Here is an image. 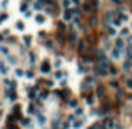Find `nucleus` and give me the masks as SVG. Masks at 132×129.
I'll return each instance as SVG.
<instances>
[{
  "instance_id": "1",
  "label": "nucleus",
  "mask_w": 132,
  "mask_h": 129,
  "mask_svg": "<svg viewBox=\"0 0 132 129\" xmlns=\"http://www.w3.org/2000/svg\"><path fill=\"white\" fill-rule=\"evenodd\" d=\"M72 17H74V12L70 10V8H67V10L64 12V15H62V19H64L65 22H70L72 20Z\"/></svg>"
},
{
  "instance_id": "2",
  "label": "nucleus",
  "mask_w": 132,
  "mask_h": 129,
  "mask_svg": "<svg viewBox=\"0 0 132 129\" xmlns=\"http://www.w3.org/2000/svg\"><path fill=\"white\" fill-rule=\"evenodd\" d=\"M35 22H37V24H40V25L45 24V15H42V13H37V15H35Z\"/></svg>"
},
{
  "instance_id": "3",
  "label": "nucleus",
  "mask_w": 132,
  "mask_h": 129,
  "mask_svg": "<svg viewBox=\"0 0 132 129\" xmlns=\"http://www.w3.org/2000/svg\"><path fill=\"white\" fill-rule=\"evenodd\" d=\"M0 74H2V76L8 74V67L5 65V62H0Z\"/></svg>"
},
{
  "instance_id": "4",
  "label": "nucleus",
  "mask_w": 132,
  "mask_h": 129,
  "mask_svg": "<svg viewBox=\"0 0 132 129\" xmlns=\"http://www.w3.org/2000/svg\"><path fill=\"white\" fill-rule=\"evenodd\" d=\"M112 59H116V61H119V59H120V50L117 47L112 50Z\"/></svg>"
},
{
  "instance_id": "5",
  "label": "nucleus",
  "mask_w": 132,
  "mask_h": 129,
  "mask_svg": "<svg viewBox=\"0 0 132 129\" xmlns=\"http://www.w3.org/2000/svg\"><path fill=\"white\" fill-rule=\"evenodd\" d=\"M22 126L27 127V129H30L32 127V121H30V119H22Z\"/></svg>"
},
{
  "instance_id": "6",
  "label": "nucleus",
  "mask_w": 132,
  "mask_h": 129,
  "mask_svg": "<svg viewBox=\"0 0 132 129\" xmlns=\"http://www.w3.org/2000/svg\"><path fill=\"white\" fill-rule=\"evenodd\" d=\"M105 20L107 22H114V12H105Z\"/></svg>"
},
{
  "instance_id": "7",
  "label": "nucleus",
  "mask_w": 132,
  "mask_h": 129,
  "mask_svg": "<svg viewBox=\"0 0 132 129\" xmlns=\"http://www.w3.org/2000/svg\"><path fill=\"white\" fill-rule=\"evenodd\" d=\"M37 122H39V126H45L47 119H45V116H39V117H37Z\"/></svg>"
},
{
  "instance_id": "8",
  "label": "nucleus",
  "mask_w": 132,
  "mask_h": 129,
  "mask_svg": "<svg viewBox=\"0 0 132 129\" xmlns=\"http://www.w3.org/2000/svg\"><path fill=\"white\" fill-rule=\"evenodd\" d=\"M116 47L122 50V49H124V40H122V39H117V40H116Z\"/></svg>"
},
{
  "instance_id": "9",
  "label": "nucleus",
  "mask_w": 132,
  "mask_h": 129,
  "mask_svg": "<svg viewBox=\"0 0 132 129\" xmlns=\"http://www.w3.org/2000/svg\"><path fill=\"white\" fill-rule=\"evenodd\" d=\"M7 62H8V64H17L15 55H7Z\"/></svg>"
},
{
  "instance_id": "10",
  "label": "nucleus",
  "mask_w": 132,
  "mask_h": 129,
  "mask_svg": "<svg viewBox=\"0 0 132 129\" xmlns=\"http://www.w3.org/2000/svg\"><path fill=\"white\" fill-rule=\"evenodd\" d=\"M82 126H84V121H80V119H77V121L74 122V127H75V129H80Z\"/></svg>"
},
{
  "instance_id": "11",
  "label": "nucleus",
  "mask_w": 132,
  "mask_h": 129,
  "mask_svg": "<svg viewBox=\"0 0 132 129\" xmlns=\"http://www.w3.org/2000/svg\"><path fill=\"white\" fill-rule=\"evenodd\" d=\"M107 34H109V35H116V28H114L112 25H109V27H107Z\"/></svg>"
},
{
  "instance_id": "12",
  "label": "nucleus",
  "mask_w": 132,
  "mask_h": 129,
  "mask_svg": "<svg viewBox=\"0 0 132 129\" xmlns=\"http://www.w3.org/2000/svg\"><path fill=\"white\" fill-rule=\"evenodd\" d=\"M15 76H17V77H22V76H24V69L17 67V69H15Z\"/></svg>"
},
{
  "instance_id": "13",
  "label": "nucleus",
  "mask_w": 132,
  "mask_h": 129,
  "mask_svg": "<svg viewBox=\"0 0 132 129\" xmlns=\"http://www.w3.org/2000/svg\"><path fill=\"white\" fill-rule=\"evenodd\" d=\"M70 5H72L70 0H64V2H62V7H64V8H70Z\"/></svg>"
},
{
  "instance_id": "14",
  "label": "nucleus",
  "mask_w": 132,
  "mask_h": 129,
  "mask_svg": "<svg viewBox=\"0 0 132 129\" xmlns=\"http://www.w3.org/2000/svg\"><path fill=\"white\" fill-rule=\"evenodd\" d=\"M24 42H25V45H30V42H32V37L25 35V37H24Z\"/></svg>"
},
{
  "instance_id": "15",
  "label": "nucleus",
  "mask_w": 132,
  "mask_h": 129,
  "mask_svg": "<svg viewBox=\"0 0 132 129\" xmlns=\"http://www.w3.org/2000/svg\"><path fill=\"white\" fill-rule=\"evenodd\" d=\"M82 114H84V109H82V107H77L75 109V116H82Z\"/></svg>"
},
{
  "instance_id": "16",
  "label": "nucleus",
  "mask_w": 132,
  "mask_h": 129,
  "mask_svg": "<svg viewBox=\"0 0 132 129\" xmlns=\"http://www.w3.org/2000/svg\"><path fill=\"white\" fill-rule=\"evenodd\" d=\"M15 27L19 28V30H24V22H20V20H19V22L15 24Z\"/></svg>"
},
{
  "instance_id": "17",
  "label": "nucleus",
  "mask_w": 132,
  "mask_h": 129,
  "mask_svg": "<svg viewBox=\"0 0 132 129\" xmlns=\"http://www.w3.org/2000/svg\"><path fill=\"white\" fill-rule=\"evenodd\" d=\"M42 72H48V64H47V62L42 64Z\"/></svg>"
},
{
  "instance_id": "18",
  "label": "nucleus",
  "mask_w": 132,
  "mask_h": 129,
  "mask_svg": "<svg viewBox=\"0 0 132 129\" xmlns=\"http://www.w3.org/2000/svg\"><path fill=\"white\" fill-rule=\"evenodd\" d=\"M0 52H2V54H5V55H7V54H8V49L2 45V47H0Z\"/></svg>"
},
{
  "instance_id": "19",
  "label": "nucleus",
  "mask_w": 132,
  "mask_h": 129,
  "mask_svg": "<svg viewBox=\"0 0 132 129\" xmlns=\"http://www.w3.org/2000/svg\"><path fill=\"white\" fill-rule=\"evenodd\" d=\"M25 77H27V79H34V74L30 72V70H27V72H25Z\"/></svg>"
},
{
  "instance_id": "20",
  "label": "nucleus",
  "mask_w": 132,
  "mask_h": 129,
  "mask_svg": "<svg viewBox=\"0 0 132 129\" xmlns=\"http://www.w3.org/2000/svg\"><path fill=\"white\" fill-rule=\"evenodd\" d=\"M122 67H124L125 70H129V69H130V62H124V64H122Z\"/></svg>"
},
{
  "instance_id": "21",
  "label": "nucleus",
  "mask_w": 132,
  "mask_h": 129,
  "mask_svg": "<svg viewBox=\"0 0 132 129\" xmlns=\"http://www.w3.org/2000/svg\"><path fill=\"white\" fill-rule=\"evenodd\" d=\"M129 34V28H122V30H120V35H127Z\"/></svg>"
},
{
  "instance_id": "22",
  "label": "nucleus",
  "mask_w": 132,
  "mask_h": 129,
  "mask_svg": "<svg viewBox=\"0 0 132 129\" xmlns=\"http://www.w3.org/2000/svg\"><path fill=\"white\" fill-rule=\"evenodd\" d=\"M8 5V0H2V8H7Z\"/></svg>"
},
{
  "instance_id": "23",
  "label": "nucleus",
  "mask_w": 132,
  "mask_h": 129,
  "mask_svg": "<svg viewBox=\"0 0 132 129\" xmlns=\"http://www.w3.org/2000/svg\"><path fill=\"white\" fill-rule=\"evenodd\" d=\"M127 85H129V87L132 89V81H129V82H127Z\"/></svg>"
},
{
  "instance_id": "24",
  "label": "nucleus",
  "mask_w": 132,
  "mask_h": 129,
  "mask_svg": "<svg viewBox=\"0 0 132 129\" xmlns=\"http://www.w3.org/2000/svg\"><path fill=\"white\" fill-rule=\"evenodd\" d=\"M0 24H2V19H0Z\"/></svg>"
}]
</instances>
